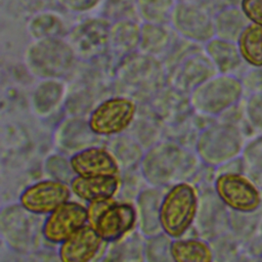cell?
Instances as JSON below:
<instances>
[{
  "mask_svg": "<svg viewBox=\"0 0 262 262\" xmlns=\"http://www.w3.org/2000/svg\"><path fill=\"white\" fill-rule=\"evenodd\" d=\"M137 12L145 23L168 25L171 20L174 0H136Z\"/></svg>",
  "mask_w": 262,
  "mask_h": 262,
  "instance_id": "cell-33",
  "label": "cell"
},
{
  "mask_svg": "<svg viewBox=\"0 0 262 262\" xmlns=\"http://www.w3.org/2000/svg\"><path fill=\"white\" fill-rule=\"evenodd\" d=\"M217 73L216 67L206 52L204 54L191 51L172 67L167 80L170 86L189 94L195 87Z\"/></svg>",
  "mask_w": 262,
  "mask_h": 262,
  "instance_id": "cell-16",
  "label": "cell"
},
{
  "mask_svg": "<svg viewBox=\"0 0 262 262\" xmlns=\"http://www.w3.org/2000/svg\"><path fill=\"white\" fill-rule=\"evenodd\" d=\"M262 221V206L254 212L229 210V231L239 243H249L259 231Z\"/></svg>",
  "mask_w": 262,
  "mask_h": 262,
  "instance_id": "cell-30",
  "label": "cell"
},
{
  "mask_svg": "<svg viewBox=\"0 0 262 262\" xmlns=\"http://www.w3.org/2000/svg\"><path fill=\"white\" fill-rule=\"evenodd\" d=\"M141 26L132 18L114 20L108 31V52L117 57H125L139 48Z\"/></svg>",
  "mask_w": 262,
  "mask_h": 262,
  "instance_id": "cell-23",
  "label": "cell"
},
{
  "mask_svg": "<svg viewBox=\"0 0 262 262\" xmlns=\"http://www.w3.org/2000/svg\"><path fill=\"white\" fill-rule=\"evenodd\" d=\"M200 193L189 181L169 186L164 193L160 221L163 232L172 238L182 237L194 224L199 210Z\"/></svg>",
  "mask_w": 262,
  "mask_h": 262,
  "instance_id": "cell-3",
  "label": "cell"
},
{
  "mask_svg": "<svg viewBox=\"0 0 262 262\" xmlns=\"http://www.w3.org/2000/svg\"><path fill=\"white\" fill-rule=\"evenodd\" d=\"M260 230H261V236H260L259 238H261V239H262V223H261V226H260Z\"/></svg>",
  "mask_w": 262,
  "mask_h": 262,
  "instance_id": "cell-43",
  "label": "cell"
},
{
  "mask_svg": "<svg viewBox=\"0 0 262 262\" xmlns=\"http://www.w3.org/2000/svg\"><path fill=\"white\" fill-rule=\"evenodd\" d=\"M110 25L103 16L88 18L76 25L67 36L76 57L93 61L105 55L108 52Z\"/></svg>",
  "mask_w": 262,
  "mask_h": 262,
  "instance_id": "cell-11",
  "label": "cell"
},
{
  "mask_svg": "<svg viewBox=\"0 0 262 262\" xmlns=\"http://www.w3.org/2000/svg\"><path fill=\"white\" fill-rule=\"evenodd\" d=\"M199 161L195 150L173 140H160L145 150L139 171L148 185L163 188L188 181L195 174Z\"/></svg>",
  "mask_w": 262,
  "mask_h": 262,
  "instance_id": "cell-1",
  "label": "cell"
},
{
  "mask_svg": "<svg viewBox=\"0 0 262 262\" xmlns=\"http://www.w3.org/2000/svg\"><path fill=\"white\" fill-rule=\"evenodd\" d=\"M57 2L67 10L82 12L93 8L98 0H57Z\"/></svg>",
  "mask_w": 262,
  "mask_h": 262,
  "instance_id": "cell-41",
  "label": "cell"
},
{
  "mask_svg": "<svg viewBox=\"0 0 262 262\" xmlns=\"http://www.w3.org/2000/svg\"><path fill=\"white\" fill-rule=\"evenodd\" d=\"M137 10L136 2L131 0H108L104 6L105 18H112L114 20L122 18H132Z\"/></svg>",
  "mask_w": 262,
  "mask_h": 262,
  "instance_id": "cell-38",
  "label": "cell"
},
{
  "mask_svg": "<svg viewBox=\"0 0 262 262\" xmlns=\"http://www.w3.org/2000/svg\"><path fill=\"white\" fill-rule=\"evenodd\" d=\"M163 191L160 187L148 186L138 191L135 199L137 215V228L143 237H148L163 232L160 211L163 199Z\"/></svg>",
  "mask_w": 262,
  "mask_h": 262,
  "instance_id": "cell-21",
  "label": "cell"
},
{
  "mask_svg": "<svg viewBox=\"0 0 262 262\" xmlns=\"http://www.w3.org/2000/svg\"><path fill=\"white\" fill-rule=\"evenodd\" d=\"M140 235L142 234L137 235L132 232L118 242L110 243L111 247H108L105 259L117 260L121 256L119 260H143L144 239H138Z\"/></svg>",
  "mask_w": 262,
  "mask_h": 262,
  "instance_id": "cell-35",
  "label": "cell"
},
{
  "mask_svg": "<svg viewBox=\"0 0 262 262\" xmlns=\"http://www.w3.org/2000/svg\"><path fill=\"white\" fill-rule=\"evenodd\" d=\"M174 33L167 25L145 23L141 26L140 51L159 58L174 47Z\"/></svg>",
  "mask_w": 262,
  "mask_h": 262,
  "instance_id": "cell-26",
  "label": "cell"
},
{
  "mask_svg": "<svg viewBox=\"0 0 262 262\" xmlns=\"http://www.w3.org/2000/svg\"><path fill=\"white\" fill-rule=\"evenodd\" d=\"M100 136L90 129L88 120L72 115L64 118L55 128L54 144L59 152L70 157L86 147L96 145Z\"/></svg>",
  "mask_w": 262,
  "mask_h": 262,
  "instance_id": "cell-18",
  "label": "cell"
},
{
  "mask_svg": "<svg viewBox=\"0 0 262 262\" xmlns=\"http://www.w3.org/2000/svg\"><path fill=\"white\" fill-rule=\"evenodd\" d=\"M241 7L248 19L262 27V0H242Z\"/></svg>",
  "mask_w": 262,
  "mask_h": 262,
  "instance_id": "cell-40",
  "label": "cell"
},
{
  "mask_svg": "<svg viewBox=\"0 0 262 262\" xmlns=\"http://www.w3.org/2000/svg\"><path fill=\"white\" fill-rule=\"evenodd\" d=\"M171 256L175 262H210L214 260L211 244L203 237L173 238Z\"/></svg>",
  "mask_w": 262,
  "mask_h": 262,
  "instance_id": "cell-27",
  "label": "cell"
},
{
  "mask_svg": "<svg viewBox=\"0 0 262 262\" xmlns=\"http://www.w3.org/2000/svg\"><path fill=\"white\" fill-rule=\"evenodd\" d=\"M172 239L165 232L145 237L143 244V260L148 262L173 261L171 256Z\"/></svg>",
  "mask_w": 262,
  "mask_h": 262,
  "instance_id": "cell-36",
  "label": "cell"
},
{
  "mask_svg": "<svg viewBox=\"0 0 262 262\" xmlns=\"http://www.w3.org/2000/svg\"><path fill=\"white\" fill-rule=\"evenodd\" d=\"M28 30L32 38H58L63 34V24L55 14L43 12L36 14L31 18L28 25Z\"/></svg>",
  "mask_w": 262,
  "mask_h": 262,
  "instance_id": "cell-34",
  "label": "cell"
},
{
  "mask_svg": "<svg viewBox=\"0 0 262 262\" xmlns=\"http://www.w3.org/2000/svg\"><path fill=\"white\" fill-rule=\"evenodd\" d=\"M161 122L162 121L157 117L151 108L148 115L138 116L137 113L133 124L129 128L132 131L130 134L147 149L160 141L162 134Z\"/></svg>",
  "mask_w": 262,
  "mask_h": 262,
  "instance_id": "cell-31",
  "label": "cell"
},
{
  "mask_svg": "<svg viewBox=\"0 0 262 262\" xmlns=\"http://www.w3.org/2000/svg\"><path fill=\"white\" fill-rule=\"evenodd\" d=\"M138 105L132 97L118 94L100 101L89 114L90 129L100 137L125 133L133 124Z\"/></svg>",
  "mask_w": 262,
  "mask_h": 262,
  "instance_id": "cell-8",
  "label": "cell"
},
{
  "mask_svg": "<svg viewBox=\"0 0 262 262\" xmlns=\"http://www.w3.org/2000/svg\"><path fill=\"white\" fill-rule=\"evenodd\" d=\"M241 157L244 173L262 190V133L245 144Z\"/></svg>",
  "mask_w": 262,
  "mask_h": 262,
  "instance_id": "cell-32",
  "label": "cell"
},
{
  "mask_svg": "<svg viewBox=\"0 0 262 262\" xmlns=\"http://www.w3.org/2000/svg\"><path fill=\"white\" fill-rule=\"evenodd\" d=\"M236 42L242 58L252 67L262 68V27L246 26Z\"/></svg>",
  "mask_w": 262,
  "mask_h": 262,
  "instance_id": "cell-29",
  "label": "cell"
},
{
  "mask_svg": "<svg viewBox=\"0 0 262 262\" xmlns=\"http://www.w3.org/2000/svg\"><path fill=\"white\" fill-rule=\"evenodd\" d=\"M76 59L69 42L61 37L35 39L24 55L29 72L40 79H62L73 70Z\"/></svg>",
  "mask_w": 262,
  "mask_h": 262,
  "instance_id": "cell-4",
  "label": "cell"
},
{
  "mask_svg": "<svg viewBox=\"0 0 262 262\" xmlns=\"http://www.w3.org/2000/svg\"><path fill=\"white\" fill-rule=\"evenodd\" d=\"M244 146V135L238 126L224 121L202 129L196 136L194 150L203 164L217 168L239 157Z\"/></svg>",
  "mask_w": 262,
  "mask_h": 262,
  "instance_id": "cell-5",
  "label": "cell"
},
{
  "mask_svg": "<svg viewBox=\"0 0 262 262\" xmlns=\"http://www.w3.org/2000/svg\"><path fill=\"white\" fill-rule=\"evenodd\" d=\"M213 188L229 210L249 213L262 206V190L245 173H219Z\"/></svg>",
  "mask_w": 262,
  "mask_h": 262,
  "instance_id": "cell-10",
  "label": "cell"
},
{
  "mask_svg": "<svg viewBox=\"0 0 262 262\" xmlns=\"http://www.w3.org/2000/svg\"><path fill=\"white\" fill-rule=\"evenodd\" d=\"M170 24L176 34L190 42H207L215 34L214 23L208 13L189 0L175 4Z\"/></svg>",
  "mask_w": 262,
  "mask_h": 262,
  "instance_id": "cell-13",
  "label": "cell"
},
{
  "mask_svg": "<svg viewBox=\"0 0 262 262\" xmlns=\"http://www.w3.org/2000/svg\"><path fill=\"white\" fill-rule=\"evenodd\" d=\"M194 224L201 237L209 242L229 231V209L218 198L214 188L200 194Z\"/></svg>",
  "mask_w": 262,
  "mask_h": 262,
  "instance_id": "cell-17",
  "label": "cell"
},
{
  "mask_svg": "<svg viewBox=\"0 0 262 262\" xmlns=\"http://www.w3.org/2000/svg\"><path fill=\"white\" fill-rule=\"evenodd\" d=\"M87 223V207L69 200L46 215L42 226L43 238L50 244L59 245Z\"/></svg>",
  "mask_w": 262,
  "mask_h": 262,
  "instance_id": "cell-14",
  "label": "cell"
},
{
  "mask_svg": "<svg viewBox=\"0 0 262 262\" xmlns=\"http://www.w3.org/2000/svg\"><path fill=\"white\" fill-rule=\"evenodd\" d=\"M116 84L122 95L135 100L147 99L164 87L167 75L161 60L144 52L123 57L116 69Z\"/></svg>",
  "mask_w": 262,
  "mask_h": 262,
  "instance_id": "cell-2",
  "label": "cell"
},
{
  "mask_svg": "<svg viewBox=\"0 0 262 262\" xmlns=\"http://www.w3.org/2000/svg\"><path fill=\"white\" fill-rule=\"evenodd\" d=\"M105 147L112 152L121 170L130 171L139 167L144 156V147L131 135L122 133L110 137Z\"/></svg>",
  "mask_w": 262,
  "mask_h": 262,
  "instance_id": "cell-25",
  "label": "cell"
},
{
  "mask_svg": "<svg viewBox=\"0 0 262 262\" xmlns=\"http://www.w3.org/2000/svg\"><path fill=\"white\" fill-rule=\"evenodd\" d=\"M244 94L242 81L230 74H220L208 79L190 93V103L195 114L217 117L236 105Z\"/></svg>",
  "mask_w": 262,
  "mask_h": 262,
  "instance_id": "cell-7",
  "label": "cell"
},
{
  "mask_svg": "<svg viewBox=\"0 0 262 262\" xmlns=\"http://www.w3.org/2000/svg\"><path fill=\"white\" fill-rule=\"evenodd\" d=\"M39 215L27 211L21 205L11 204L1 210L0 232L6 245L16 252H28L34 249L43 236Z\"/></svg>",
  "mask_w": 262,
  "mask_h": 262,
  "instance_id": "cell-9",
  "label": "cell"
},
{
  "mask_svg": "<svg viewBox=\"0 0 262 262\" xmlns=\"http://www.w3.org/2000/svg\"><path fill=\"white\" fill-rule=\"evenodd\" d=\"M70 183L46 178L27 186L18 198V203L27 211L46 216L71 199Z\"/></svg>",
  "mask_w": 262,
  "mask_h": 262,
  "instance_id": "cell-12",
  "label": "cell"
},
{
  "mask_svg": "<svg viewBox=\"0 0 262 262\" xmlns=\"http://www.w3.org/2000/svg\"><path fill=\"white\" fill-rule=\"evenodd\" d=\"M88 223L106 242L115 243L134 232L137 227L135 204L113 199L89 202Z\"/></svg>",
  "mask_w": 262,
  "mask_h": 262,
  "instance_id": "cell-6",
  "label": "cell"
},
{
  "mask_svg": "<svg viewBox=\"0 0 262 262\" xmlns=\"http://www.w3.org/2000/svg\"><path fill=\"white\" fill-rule=\"evenodd\" d=\"M219 173H244V163L242 157H236L216 168Z\"/></svg>",
  "mask_w": 262,
  "mask_h": 262,
  "instance_id": "cell-42",
  "label": "cell"
},
{
  "mask_svg": "<svg viewBox=\"0 0 262 262\" xmlns=\"http://www.w3.org/2000/svg\"><path fill=\"white\" fill-rule=\"evenodd\" d=\"M110 243L89 223L59 244L57 254L62 262H89L105 258Z\"/></svg>",
  "mask_w": 262,
  "mask_h": 262,
  "instance_id": "cell-15",
  "label": "cell"
},
{
  "mask_svg": "<svg viewBox=\"0 0 262 262\" xmlns=\"http://www.w3.org/2000/svg\"><path fill=\"white\" fill-rule=\"evenodd\" d=\"M70 186L74 195L89 203L115 198L122 187V179L120 175H76Z\"/></svg>",
  "mask_w": 262,
  "mask_h": 262,
  "instance_id": "cell-22",
  "label": "cell"
},
{
  "mask_svg": "<svg viewBox=\"0 0 262 262\" xmlns=\"http://www.w3.org/2000/svg\"><path fill=\"white\" fill-rule=\"evenodd\" d=\"M245 114L249 125L262 133V91L252 93L245 105Z\"/></svg>",
  "mask_w": 262,
  "mask_h": 262,
  "instance_id": "cell-39",
  "label": "cell"
},
{
  "mask_svg": "<svg viewBox=\"0 0 262 262\" xmlns=\"http://www.w3.org/2000/svg\"><path fill=\"white\" fill-rule=\"evenodd\" d=\"M66 90L61 79H42L32 93L31 105L34 114L40 118L52 115L62 103Z\"/></svg>",
  "mask_w": 262,
  "mask_h": 262,
  "instance_id": "cell-24",
  "label": "cell"
},
{
  "mask_svg": "<svg viewBox=\"0 0 262 262\" xmlns=\"http://www.w3.org/2000/svg\"><path fill=\"white\" fill-rule=\"evenodd\" d=\"M150 108L164 123L177 126L193 112L189 94L173 86L161 88L150 99Z\"/></svg>",
  "mask_w": 262,
  "mask_h": 262,
  "instance_id": "cell-19",
  "label": "cell"
},
{
  "mask_svg": "<svg viewBox=\"0 0 262 262\" xmlns=\"http://www.w3.org/2000/svg\"><path fill=\"white\" fill-rule=\"evenodd\" d=\"M44 169L49 178L67 183H70L76 176L72 168L70 158L59 151L47 157L44 163Z\"/></svg>",
  "mask_w": 262,
  "mask_h": 262,
  "instance_id": "cell-37",
  "label": "cell"
},
{
  "mask_svg": "<svg viewBox=\"0 0 262 262\" xmlns=\"http://www.w3.org/2000/svg\"><path fill=\"white\" fill-rule=\"evenodd\" d=\"M72 168L76 175H120L121 168L105 147L98 144L86 147L70 157Z\"/></svg>",
  "mask_w": 262,
  "mask_h": 262,
  "instance_id": "cell-20",
  "label": "cell"
},
{
  "mask_svg": "<svg viewBox=\"0 0 262 262\" xmlns=\"http://www.w3.org/2000/svg\"><path fill=\"white\" fill-rule=\"evenodd\" d=\"M205 52L220 74H230L239 67L243 59L237 44L218 37L206 42Z\"/></svg>",
  "mask_w": 262,
  "mask_h": 262,
  "instance_id": "cell-28",
  "label": "cell"
}]
</instances>
